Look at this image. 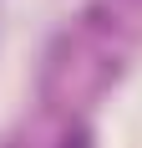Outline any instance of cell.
<instances>
[{"label": "cell", "instance_id": "6da1fadb", "mask_svg": "<svg viewBox=\"0 0 142 148\" xmlns=\"http://www.w3.org/2000/svg\"><path fill=\"white\" fill-rule=\"evenodd\" d=\"M66 148H91V143H86V133H76V138H66Z\"/></svg>", "mask_w": 142, "mask_h": 148}]
</instances>
